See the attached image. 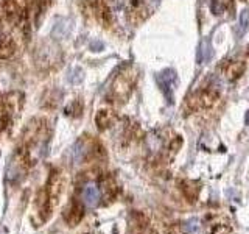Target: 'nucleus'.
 <instances>
[{"instance_id": "f257e3e1", "label": "nucleus", "mask_w": 249, "mask_h": 234, "mask_svg": "<svg viewBox=\"0 0 249 234\" xmlns=\"http://www.w3.org/2000/svg\"><path fill=\"white\" fill-rule=\"evenodd\" d=\"M80 198H81L84 206L95 208L98 203H100V200H101V189H100V186L97 183H93V181L86 183L81 187Z\"/></svg>"}, {"instance_id": "f03ea898", "label": "nucleus", "mask_w": 249, "mask_h": 234, "mask_svg": "<svg viewBox=\"0 0 249 234\" xmlns=\"http://www.w3.org/2000/svg\"><path fill=\"white\" fill-rule=\"evenodd\" d=\"M158 83L162 88L163 94H165L167 100L171 103V101H173V92H175V88L178 84V78H176L175 70L167 69V70H163V72H160L158 75Z\"/></svg>"}, {"instance_id": "7ed1b4c3", "label": "nucleus", "mask_w": 249, "mask_h": 234, "mask_svg": "<svg viewBox=\"0 0 249 234\" xmlns=\"http://www.w3.org/2000/svg\"><path fill=\"white\" fill-rule=\"evenodd\" d=\"M212 57H213V47L210 44L209 39L204 38L198 47V55H196L198 64H207V62L212 59Z\"/></svg>"}, {"instance_id": "20e7f679", "label": "nucleus", "mask_w": 249, "mask_h": 234, "mask_svg": "<svg viewBox=\"0 0 249 234\" xmlns=\"http://www.w3.org/2000/svg\"><path fill=\"white\" fill-rule=\"evenodd\" d=\"M72 31V20L70 19H59L52 30V36L56 39H64Z\"/></svg>"}, {"instance_id": "39448f33", "label": "nucleus", "mask_w": 249, "mask_h": 234, "mask_svg": "<svg viewBox=\"0 0 249 234\" xmlns=\"http://www.w3.org/2000/svg\"><path fill=\"white\" fill-rule=\"evenodd\" d=\"M64 217H66V220L70 223V225H76L78 222L81 220V217H83V209H81V206L78 205V203H72L67 209H66V214H64Z\"/></svg>"}, {"instance_id": "423d86ee", "label": "nucleus", "mask_w": 249, "mask_h": 234, "mask_svg": "<svg viewBox=\"0 0 249 234\" xmlns=\"http://www.w3.org/2000/svg\"><path fill=\"white\" fill-rule=\"evenodd\" d=\"M243 70H245L243 62H231L228 69H226V77H228L229 80H235V78H238L243 74Z\"/></svg>"}, {"instance_id": "0eeeda50", "label": "nucleus", "mask_w": 249, "mask_h": 234, "mask_svg": "<svg viewBox=\"0 0 249 234\" xmlns=\"http://www.w3.org/2000/svg\"><path fill=\"white\" fill-rule=\"evenodd\" d=\"M249 28V8L243 10L240 13V19H238V27H237V35L243 36Z\"/></svg>"}, {"instance_id": "6e6552de", "label": "nucleus", "mask_w": 249, "mask_h": 234, "mask_svg": "<svg viewBox=\"0 0 249 234\" xmlns=\"http://www.w3.org/2000/svg\"><path fill=\"white\" fill-rule=\"evenodd\" d=\"M112 122H114V116L111 111H100L97 114V125H98L100 130L107 128Z\"/></svg>"}, {"instance_id": "1a4fd4ad", "label": "nucleus", "mask_w": 249, "mask_h": 234, "mask_svg": "<svg viewBox=\"0 0 249 234\" xmlns=\"http://www.w3.org/2000/svg\"><path fill=\"white\" fill-rule=\"evenodd\" d=\"M232 0H212V13L215 16H221L231 8Z\"/></svg>"}, {"instance_id": "9d476101", "label": "nucleus", "mask_w": 249, "mask_h": 234, "mask_svg": "<svg viewBox=\"0 0 249 234\" xmlns=\"http://www.w3.org/2000/svg\"><path fill=\"white\" fill-rule=\"evenodd\" d=\"M83 78H84V72L80 67H75V69L70 70V74H69V81L70 83L78 84V83L83 81Z\"/></svg>"}, {"instance_id": "9b49d317", "label": "nucleus", "mask_w": 249, "mask_h": 234, "mask_svg": "<svg viewBox=\"0 0 249 234\" xmlns=\"http://www.w3.org/2000/svg\"><path fill=\"white\" fill-rule=\"evenodd\" d=\"M14 52V45L11 44V41H5L2 45H0V57L6 58Z\"/></svg>"}, {"instance_id": "f8f14e48", "label": "nucleus", "mask_w": 249, "mask_h": 234, "mask_svg": "<svg viewBox=\"0 0 249 234\" xmlns=\"http://www.w3.org/2000/svg\"><path fill=\"white\" fill-rule=\"evenodd\" d=\"M103 42H100V41H92L90 42V50L92 52H101L103 50Z\"/></svg>"}, {"instance_id": "ddd939ff", "label": "nucleus", "mask_w": 249, "mask_h": 234, "mask_svg": "<svg viewBox=\"0 0 249 234\" xmlns=\"http://www.w3.org/2000/svg\"><path fill=\"white\" fill-rule=\"evenodd\" d=\"M245 123L249 127V111H248V113H246V116H245Z\"/></svg>"}]
</instances>
